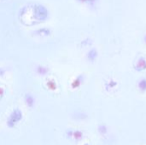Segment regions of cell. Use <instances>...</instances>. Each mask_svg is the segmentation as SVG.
<instances>
[{
	"mask_svg": "<svg viewBox=\"0 0 146 145\" xmlns=\"http://www.w3.org/2000/svg\"><path fill=\"white\" fill-rule=\"evenodd\" d=\"M32 15L35 21L43 22L49 18V10L44 5L38 3L33 6Z\"/></svg>",
	"mask_w": 146,
	"mask_h": 145,
	"instance_id": "cell-1",
	"label": "cell"
},
{
	"mask_svg": "<svg viewBox=\"0 0 146 145\" xmlns=\"http://www.w3.org/2000/svg\"><path fill=\"white\" fill-rule=\"evenodd\" d=\"M21 116H22L21 111L20 109H15V110L11 113V115H10V116H9V118L8 125H9V126H15V124L17 123V122L21 119Z\"/></svg>",
	"mask_w": 146,
	"mask_h": 145,
	"instance_id": "cell-2",
	"label": "cell"
},
{
	"mask_svg": "<svg viewBox=\"0 0 146 145\" xmlns=\"http://www.w3.org/2000/svg\"><path fill=\"white\" fill-rule=\"evenodd\" d=\"M33 34L37 37H48L51 34V30L49 27H42L35 30Z\"/></svg>",
	"mask_w": 146,
	"mask_h": 145,
	"instance_id": "cell-3",
	"label": "cell"
},
{
	"mask_svg": "<svg viewBox=\"0 0 146 145\" xmlns=\"http://www.w3.org/2000/svg\"><path fill=\"white\" fill-rule=\"evenodd\" d=\"M49 72H50L49 68H47L44 65H38L35 68V73L38 76H46L49 74Z\"/></svg>",
	"mask_w": 146,
	"mask_h": 145,
	"instance_id": "cell-4",
	"label": "cell"
},
{
	"mask_svg": "<svg viewBox=\"0 0 146 145\" xmlns=\"http://www.w3.org/2000/svg\"><path fill=\"white\" fill-rule=\"evenodd\" d=\"M24 99H25V103H26V104H27L28 107H30V108L33 107L34 103H35V100H34V97H33V95H31V94L27 93V94H26V95H25Z\"/></svg>",
	"mask_w": 146,
	"mask_h": 145,
	"instance_id": "cell-5",
	"label": "cell"
},
{
	"mask_svg": "<svg viewBox=\"0 0 146 145\" xmlns=\"http://www.w3.org/2000/svg\"><path fill=\"white\" fill-rule=\"evenodd\" d=\"M46 85L47 87L50 90V91H56V88H57V85H56V82L53 79H50L47 81L46 83Z\"/></svg>",
	"mask_w": 146,
	"mask_h": 145,
	"instance_id": "cell-6",
	"label": "cell"
},
{
	"mask_svg": "<svg viewBox=\"0 0 146 145\" xmlns=\"http://www.w3.org/2000/svg\"><path fill=\"white\" fill-rule=\"evenodd\" d=\"M6 72H7L6 68H0V77H1V78L4 77Z\"/></svg>",
	"mask_w": 146,
	"mask_h": 145,
	"instance_id": "cell-7",
	"label": "cell"
},
{
	"mask_svg": "<svg viewBox=\"0 0 146 145\" xmlns=\"http://www.w3.org/2000/svg\"><path fill=\"white\" fill-rule=\"evenodd\" d=\"M4 95V89L3 87L0 86V99L3 97V96Z\"/></svg>",
	"mask_w": 146,
	"mask_h": 145,
	"instance_id": "cell-8",
	"label": "cell"
}]
</instances>
